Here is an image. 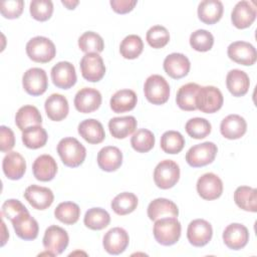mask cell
Returning a JSON list of instances; mask_svg holds the SVG:
<instances>
[{"instance_id": "681fc988", "label": "cell", "mask_w": 257, "mask_h": 257, "mask_svg": "<svg viewBox=\"0 0 257 257\" xmlns=\"http://www.w3.org/2000/svg\"><path fill=\"white\" fill-rule=\"evenodd\" d=\"M28 211L27 208L17 199H9L2 205V216L6 217L10 221L17 215Z\"/></svg>"}, {"instance_id": "44dd1931", "label": "cell", "mask_w": 257, "mask_h": 257, "mask_svg": "<svg viewBox=\"0 0 257 257\" xmlns=\"http://www.w3.org/2000/svg\"><path fill=\"white\" fill-rule=\"evenodd\" d=\"M223 241L229 249L240 250L244 248L249 241L248 229L240 223H232L225 228Z\"/></svg>"}, {"instance_id": "f546056e", "label": "cell", "mask_w": 257, "mask_h": 257, "mask_svg": "<svg viewBox=\"0 0 257 257\" xmlns=\"http://www.w3.org/2000/svg\"><path fill=\"white\" fill-rule=\"evenodd\" d=\"M223 3L219 0H204L198 6L199 19L208 25L217 23L223 15Z\"/></svg>"}, {"instance_id": "60d3db41", "label": "cell", "mask_w": 257, "mask_h": 257, "mask_svg": "<svg viewBox=\"0 0 257 257\" xmlns=\"http://www.w3.org/2000/svg\"><path fill=\"white\" fill-rule=\"evenodd\" d=\"M185 139L177 131H167L161 137V148L166 154H179L185 147Z\"/></svg>"}, {"instance_id": "ee69618b", "label": "cell", "mask_w": 257, "mask_h": 257, "mask_svg": "<svg viewBox=\"0 0 257 257\" xmlns=\"http://www.w3.org/2000/svg\"><path fill=\"white\" fill-rule=\"evenodd\" d=\"M185 130L192 139L201 140L210 135L212 125L204 117H193L186 122Z\"/></svg>"}, {"instance_id": "f5cc1de1", "label": "cell", "mask_w": 257, "mask_h": 257, "mask_svg": "<svg viewBox=\"0 0 257 257\" xmlns=\"http://www.w3.org/2000/svg\"><path fill=\"white\" fill-rule=\"evenodd\" d=\"M8 238H9V233L6 230V225H5L4 221H2V236H1V246L2 247L5 245Z\"/></svg>"}, {"instance_id": "e0dca14e", "label": "cell", "mask_w": 257, "mask_h": 257, "mask_svg": "<svg viewBox=\"0 0 257 257\" xmlns=\"http://www.w3.org/2000/svg\"><path fill=\"white\" fill-rule=\"evenodd\" d=\"M73 102L79 112L90 113L100 106L101 94L95 88L83 87L76 92Z\"/></svg>"}, {"instance_id": "484cf974", "label": "cell", "mask_w": 257, "mask_h": 257, "mask_svg": "<svg viewBox=\"0 0 257 257\" xmlns=\"http://www.w3.org/2000/svg\"><path fill=\"white\" fill-rule=\"evenodd\" d=\"M2 169L8 179L19 180L25 174L26 162L19 153L9 152L3 159Z\"/></svg>"}, {"instance_id": "c3c4849f", "label": "cell", "mask_w": 257, "mask_h": 257, "mask_svg": "<svg viewBox=\"0 0 257 257\" xmlns=\"http://www.w3.org/2000/svg\"><path fill=\"white\" fill-rule=\"evenodd\" d=\"M24 8V2L22 0H8L3 1L0 4V11L4 18L15 19L18 18Z\"/></svg>"}, {"instance_id": "5bb4252c", "label": "cell", "mask_w": 257, "mask_h": 257, "mask_svg": "<svg viewBox=\"0 0 257 257\" xmlns=\"http://www.w3.org/2000/svg\"><path fill=\"white\" fill-rule=\"evenodd\" d=\"M130 243V237L126 231L120 227L109 229L103 236L102 245L104 250L111 255L122 253Z\"/></svg>"}, {"instance_id": "7c38bea8", "label": "cell", "mask_w": 257, "mask_h": 257, "mask_svg": "<svg viewBox=\"0 0 257 257\" xmlns=\"http://www.w3.org/2000/svg\"><path fill=\"white\" fill-rule=\"evenodd\" d=\"M197 192L204 200L218 199L223 193V182L214 173H206L197 181Z\"/></svg>"}, {"instance_id": "8992f818", "label": "cell", "mask_w": 257, "mask_h": 257, "mask_svg": "<svg viewBox=\"0 0 257 257\" xmlns=\"http://www.w3.org/2000/svg\"><path fill=\"white\" fill-rule=\"evenodd\" d=\"M180 179V167L172 160L161 161L154 170V181L158 188H173Z\"/></svg>"}, {"instance_id": "4dcf8cb0", "label": "cell", "mask_w": 257, "mask_h": 257, "mask_svg": "<svg viewBox=\"0 0 257 257\" xmlns=\"http://www.w3.org/2000/svg\"><path fill=\"white\" fill-rule=\"evenodd\" d=\"M137 119L133 115L112 117L108 121L110 135L115 139H125L131 136L137 128Z\"/></svg>"}, {"instance_id": "f35d334b", "label": "cell", "mask_w": 257, "mask_h": 257, "mask_svg": "<svg viewBox=\"0 0 257 257\" xmlns=\"http://www.w3.org/2000/svg\"><path fill=\"white\" fill-rule=\"evenodd\" d=\"M54 216L61 223L73 225L80 217V208L73 202H62L55 208Z\"/></svg>"}, {"instance_id": "f1b7e54d", "label": "cell", "mask_w": 257, "mask_h": 257, "mask_svg": "<svg viewBox=\"0 0 257 257\" xmlns=\"http://www.w3.org/2000/svg\"><path fill=\"white\" fill-rule=\"evenodd\" d=\"M226 86L233 96H243L248 92L250 86L249 76L243 70L232 69L227 73Z\"/></svg>"}, {"instance_id": "30bf717a", "label": "cell", "mask_w": 257, "mask_h": 257, "mask_svg": "<svg viewBox=\"0 0 257 257\" xmlns=\"http://www.w3.org/2000/svg\"><path fill=\"white\" fill-rule=\"evenodd\" d=\"M79 66L82 77L90 82L99 81L105 74V65L98 53H85Z\"/></svg>"}, {"instance_id": "ba28073f", "label": "cell", "mask_w": 257, "mask_h": 257, "mask_svg": "<svg viewBox=\"0 0 257 257\" xmlns=\"http://www.w3.org/2000/svg\"><path fill=\"white\" fill-rule=\"evenodd\" d=\"M22 85L24 90L32 96L43 94L48 86V79L45 70L40 67L27 69L22 77Z\"/></svg>"}, {"instance_id": "db71d44e", "label": "cell", "mask_w": 257, "mask_h": 257, "mask_svg": "<svg viewBox=\"0 0 257 257\" xmlns=\"http://www.w3.org/2000/svg\"><path fill=\"white\" fill-rule=\"evenodd\" d=\"M61 3L67 8V9H69V10H71V9H74L77 5H78V1L77 0H62L61 1Z\"/></svg>"}, {"instance_id": "2e32d148", "label": "cell", "mask_w": 257, "mask_h": 257, "mask_svg": "<svg viewBox=\"0 0 257 257\" xmlns=\"http://www.w3.org/2000/svg\"><path fill=\"white\" fill-rule=\"evenodd\" d=\"M227 54L231 60L242 65H253L257 59L255 47L246 41L232 42L228 46Z\"/></svg>"}, {"instance_id": "52a82bcc", "label": "cell", "mask_w": 257, "mask_h": 257, "mask_svg": "<svg viewBox=\"0 0 257 257\" xmlns=\"http://www.w3.org/2000/svg\"><path fill=\"white\" fill-rule=\"evenodd\" d=\"M217 152L218 148L212 142L198 144L189 149L186 154V162L193 168L204 167L213 163Z\"/></svg>"}, {"instance_id": "5b68a950", "label": "cell", "mask_w": 257, "mask_h": 257, "mask_svg": "<svg viewBox=\"0 0 257 257\" xmlns=\"http://www.w3.org/2000/svg\"><path fill=\"white\" fill-rule=\"evenodd\" d=\"M223 102V94L219 88L212 85L200 86L196 96L197 109L205 113H214L222 107Z\"/></svg>"}, {"instance_id": "d6a6232c", "label": "cell", "mask_w": 257, "mask_h": 257, "mask_svg": "<svg viewBox=\"0 0 257 257\" xmlns=\"http://www.w3.org/2000/svg\"><path fill=\"white\" fill-rule=\"evenodd\" d=\"M15 123L20 131L34 125H41L42 116L38 108L34 105L21 106L15 115Z\"/></svg>"}, {"instance_id": "7a4b0ae2", "label": "cell", "mask_w": 257, "mask_h": 257, "mask_svg": "<svg viewBox=\"0 0 257 257\" xmlns=\"http://www.w3.org/2000/svg\"><path fill=\"white\" fill-rule=\"evenodd\" d=\"M57 153L62 163L69 168L80 166L86 157V150L83 145L75 138L67 137L59 141Z\"/></svg>"}, {"instance_id": "816d5d0a", "label": "cell", "mask_w": 257, "mask_h": 257, "mask_svg": "<svg viewBox=\"0 0 257 257\" xmlns=\"http://www.w3.org/2000/svg\"><path fill=\"white\" fill-rule=\"evenodd\" d=\"M137 3V0H110L109 2L112 10L118 14H125L131 12Z\"/></svg>"}, {"instance_id": "8fae6325", "label": "cell", "mask_w": 257, "mask_h": 257, "mask_svg": "<svg viewBox=\"0 0 257 257\" xmlns=\"http://www.w3.org/2000/svg\"><path fill=\"white\" fill-rule=\"evenodd\" d=\"M213 236L212 225L204 219H195L188 225L187 238L190 244L195 247L207 245Z\"/></svg>"}, {"instance_id": "1f68e13d", "label": "cell", "mask_w": 257, "mask_h": 257, "mask_svg": "<svg viewBox=\"0 0 257 257\" xmlns=\"http://www.w3.org/2000/svg\"><path fill=\"white\" fill-rule=\"evenodd\" d=\"M138 101L137 94L132 89L117 90L110 98V108L116 113L130 111L135 108Z\"/></svg>"}, {"instance_id": "83f0119b", "label": "cell", "mask_w": 257, "mask_h": 257, "mask_svg": "<svg viewBox=\"0 0 257 257\" xmlns=\"http://www.w3.org/2000/svg\"><path fill=\"white\" fill-rule=\"evenodd\" d=\"M78 134L85 142L91 145L100 144L105 138L104 128L101 122L94 118L82 120L78 124Z\"/></svg>"}, {"instance_id": "3957f363", "label": "cell", "mask_w": 257, "mask_h": 257, "mask_svg": "<svg viewBox=\"0 0 257 257\" xmlns=\"http://www.w3.org/2000/svg\"><path fill=\"white\" fill-rule=\"evenodd\" d=\"M26 53L32 61L47 63L54 58L56 48L49 38L44 36H35L27 42Z\"/></svg>"}, {"instance_id": "4316f807", "label": "cell", "mask_w": 257, "mask_h": 257, "mask_svg": "<svg viewBox=\"0 0 257 257\" xmlns=\"http://www.w3.org/2000/svg\"><path fill=\"white\" fill-rule=\"evenodd\" d=\"M147 213L150 220L156 221L163 217H178L179 209L173 201L166 198H158L149 204Z\"/></svg>"}, {"instance_id": "f907efd6", "label": "cell", "mask_w": 257, "mask_h": 257, "mask_svg": "<svg viewBox=\"0 0 257 257\" xmlns=\"http://www.w3.org/2000/svg\"><path fill=\"white\" fill-rule=\"evenodd\" d=\"M15 145L13 131L5 125L0 126V149L2 153H9Z\"/></svg>"}, {"instance_id": "e575fe53", "label": "cell", "mask_w": 257, "mask_h": 257, "mask_svg": "<svg viewBox=\"0 0 257 257\" xmlns=\"http://www.w3.org/2000/svg\"><path fill=\"white\" fill-rule=\"evenodd\" d=\"M234 201L236 205L247 212L255 213L257 211V191L248 186H240L234 192Z\"/></svg>"}, {"instance_id": "7402d4cb", "label": "cell", "mask_w": 257, "mask_h": 257, "mask_svg": "<svg viewBox=\"0 0 257 257\" xmlns=\"http://www.w3.org/2000/svg\"><path fill=\"white\" fill-rule=\"evenodd\" d=\"M247 131V122L245 118L239 114H229L220 124L222 136L228 140H237L242 138Z\"/></svg>"}, {"instance_id": "277c9868", "label": "cell", "mask_w": 257, "mask_h": 257, "mask_svg": "<svg viewBox=\"0 0 257 257\" xmlns=\"http://www.w3.org/2000/svg\"><path fill=\"white\" fill-rule=\"evenodd\" d=\"M144 92L149 102L161 105L166 103L170 97V85L162 75L153 74L145 81Z\"/></svg>"}, {"instance_id": "603a6c76", "label": "cell", "mask_w": 257, "mask_h": 257, "mask_svg": "<svg viewBox=\"0 0 257 257\" xmlns=\"http://www.w3.org/2000/svg\"><path fill=\"white\" fill-rule=\"evenodd\" d=\"M44 108L47 116L53 121H60L64 119L69 111V105L66 97L59 93H52L49 95L45 100Z\"/></svg>"}, {"instance_id": "f6af8a7d", "label": "cell", "mask_w": 257, "mask_h": 257, "mask_svg": "<svg viewBox=\"0 0 257 257\" xmlns=\"http://www.w3.org/2000/svg\"><path fill=\"white\" fill-rule=\"evenodd\" d=\"M214 44V36L205 29H198L190 35V45L193 49L200 52L209 51Z\"/></svg>"}, {"instance_id": "bcb514c9", "label": "cell", "mask_w": 257, "mask_h": 257, "mask_svg": "<svg viewBox=\"0 0 257 257\" xmlns=\"http://www.w3.org/2000/svg\"><path fill=\"white\" fill-rule=\"evenodd\" d=\"M149 45L153 48H163L170 41V33L168 29L162 25L152 26L146 35Z\"/></svg>"}, {"instance_id": "836d02e7", "label": "cell", "mask_w": 257, "mask_h": 257, "mask_svg": "<svg viewBox=\"0 0 257 257\" xmlns=\"http://www.w3.org/2000/svg\"><path fill=\"white\" fill-rule=\"evenodd\" d=\"M200 88V85L194 82H189L184 85H182L176 96V102L178 106L187 111H192L197 109L196 106V96L198 93V90Z\"/></svg>"}, {"instance_id": "9c48e42d", "label": "cell", "mask_w": 257, "mask_h": 257, "mask_svg": "<svg viewBox=\"0 0 257 257\" xmlns=\"http://www.w3.org/2000/svg\"><path fill=\"white\" fill-rule=\"evenodd\" d=\"M69 237L67 232L56 225L49 226L44 233L42 243L46 251L52 253L53 256L61 254L68 246Z\"/></svg>"}, {"instance_id": "d4e9b609", "label": "cell", "mask_w": 257, "mask_h": 257, "mask_svg": "<svg viewBox=\"0 0 257 257\" xmlns=\"http://www.w3.org/2000/svg\"><path fill=\"white\" fill-rule=\"evenodd\" d=\"M97 165L104 172H114L122 164L121 151L113 146L102 148L97 154Z\"/></svg>"}, {"instance_id": "7dc6e473", "label": "cell", "mask_w": 257, "mask_h": 257, "mask_svg": "<svg viewBox=\"0 0 257 257\" xmlns=\"http://www.w3.org/2000/svg\"><path fill=\"white\" fill-rule=\"evenodd\" d=\"M29 11L32 18L43 22L52 16L53 3L50 0H33L30 2Z\"/></svg>"}, {"instance_id": "74e56055", "label": "cell", "mask_w": 257, "mask_h": 257, "mask_svg": "<svg viewBox=\"0 0 257 257\" xmlns=\"http://www.w3.org/2000/svg\"><path fill=\"white\" fill-rule=\"evenodd\" d=\"M48 136L41 125L27 127L22 132V142L28 149L36 150L45 146Z\"/></svg>"}, {"instance_id": "ffe728a7", "label": "cell", "mask_w": 257, "mask_h": 257, "mask_svg": "<svg viewBox=\"0 0 257 257\" xmlns=\"http://www.w3.org/2000/svg\"><path fill=\"white\" fill-rule=\"evenodd\" d=\"M165 72L174 79H180L185 77L191 68L189 58L183 53H171L169 54L163 63Z\"/></svg>"}, {"instance_id": "7bdbcfd3", "label": "cell", "mask_w": 257, "mask_h": 257, "mask_svg": "<svg viewBox=\"0 0 257 257\" xmlns=\"http://www.w3.org/2000/svg\"><path fill=\"white\" fill-rule=\"evenodd\" d=\"M155 136L147 128H140L134 133L131 139V145L138 153H148L155 146Z\"/></svg>"}, {"instance_id": "8d00e7d4", "label": "cell", "mask_w": 257, "mask_h": 257, "mask_svg": "<svg viewBox=\"0 0 257 257\" xmlns=\"http://www.w3.org/2000/svg\"><path fill=\"white\" fill-rule=\"evenodd\" d=\"M110 222V216L102 208L94 207L86 211L83 223L90 230H102L108 226Z\"/></svg>"}, {"instance_id": "d590c367", "label": "cell", "mask_w": 257, "mask_h": 257, "mask_svg": "<svg viewBox=\"0 0 257 257\" xmlns=\"http://www.w3.org/2000/svg\"><path fill=\"white\" fill-rule=\"evenodd\" d=\"M138 197L134 193L123 192L116 195L111 201V209L112 211L119 216L127 215L134 212L138 206Z\"/></svg>"}, {"instance_id": "6da1fadb", "label": "cell", "mask_w": 257, "mask_h": 257, "mask_svg": "<svg viewBox=\"0 0 257 257\" xmlns=\"http://www.w3.org/2000/svg\"><path fill=\"white\" fill-rule=\"evenodd\" d=\"M182 226L177 217H163L155 221L154 237L164 246L176 244L181 237Z\"/></svg>"}, {"instance_id": "ac0fdd59", "label": "cell", "mask_w": 257, "mask_h": 257, "mask_svg": "<svg viewBox=\"0 0 257 257\" xmlns=\"http://www.w3.org/2000/svg\"><path fill=\"white\" fill-rule=\"evenodd\" d=\"M257 10L253 2L240 1L238 2L231 13V20L233 25L238 29H245L255 21Z\"/></svg>"}, {"instance_id": "b9f144b4", "label": "cell", "mask_w": 257, "mask_h": 257, "mask_svg": "<svg viewBox=\"0 0 257 257\" xmlns=\"http://www.w3.org/2000/svg\"><path fill=\"white\" fill-rule=\"evenodd\" d=\"M78 46L85 53H99L104 48L102 37L93 31H86L78 38Z\"/></svg>"}, {"instance_id": "9a60e30c", "label": "cell", "mask_w": 257, "mask_h": 257, "mask_svg": "<svg viewBox=\"0 0 257 257\" xmlns=\"http://www.w3.org/2000/svg\"><path fill=\"white\" fill-rule=\"evenodd\" d=\"M16 235L22 240H34L38 236L39 226L37 221L28 211L17 215L11 220Z\"/></svg>"}, {"instance_id": "4fadbf2b", "label": "cell", "mask_w": 257, "mask_h": 257, "mask_svg": "<svg viewBox=\"0 0 257 257\" xmlns=\"http://www.w3.org/2000/svg\"><path fill=\"white\" fill-rule=\"evenodd\" d=\"M51 80L61 89H68L76 83V72L73 64L68 61H59L51 68Z\"/></svg>"}, {"instance_id": "ab89813d", "label": "cell", "mask_w": 257, "mask_h": 257, "mask_svg": "<svg viewBox=\"0 0 257 257\" xmlns=\"http://www.w3.org/2000/svg\"><path fill=\"white\" fill-rule=\"evenodd\" d=\"M144 49V42L139 35L131 34L125 36L119 45V52L125 59H135L141 55Z\"/></svg>"}, {"instance_id": "d6986e66", "label": "cell", "mask_w": 257, "mask_h": 257, "mask_svg": "<svg viewBox=\"0 0 257 257\" xmlns=\"http://www.w3.org/2000/svg\"><path fill=\"white\" fill-rule=\"evenodd\" d=\"M24 198L37 210H45L49 208L54 201V195L49 188L37 185H30L27 187L24 192Z\"/></svg>"}, {"instance_id": "cb8c5ba5", "label": "cell", "mask_w": 257, "mask_h": 257, "mask_svg": "<svg viewBox=\"0 0 257 257\" xmlns=\"http://www.w3.org/2000/svg\"><path fill=\"white\" fill-rule=\"evenodd\" d=\"M33 176L41 182H48L54 179L57 173V164L50 155H41L32 165Z\"/></svg>"}]
</instances>
